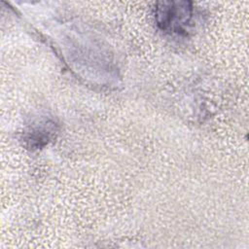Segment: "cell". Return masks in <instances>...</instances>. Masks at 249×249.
I'll use <instances>...</instances> for the list:
<instances>
[{
  "instance_id": "cell-1",
  "label": "cell",
  "mask_w": 249,
  "mask_h": 249,
  "mask_svg": "<svg viewBox=\"0 0 249 249\" xmlns=\"http://www.w3.org/2000/svg\"><path fill=\"white\" fill-rule=\"evenodd\" d=\"M193 7L187 1L160 2L156 6V20L159 27L173 34H187L190 30Z\"/></svg>"
}]
</instances>
